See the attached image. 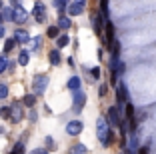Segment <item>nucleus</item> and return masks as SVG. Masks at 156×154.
Returning a JSON list of instances; mask_svg holds the SVG:
<instances>
[{"label": "nucleus", "instance_id": "obj_1", "mask_svg": "<svg viewBox=\"0 0 156 154\" xmlns=\"http://www.w3.org/2000/svg\"><path fill=\"white\" fill-rule=\"evenodd\" d=\"M96 132H98V140L102 146H110L114 142V132L110 130V124L106 118H98L96 122Z\"/></svg>", "mask_w": 156, "mask_h": 154}, {"label": "nucleus", "instance_id": "obj_2", "mask_svg": "<svg viewBox=\"0 0 156 154\" xmlns=\"http://www.w3.org/2000/svg\"><path fill=\"white\" fill-rule=\"evenodd\" d=\"M48 86V76L46 74H36L32 78V88H34V94H42Z\"/></svg>", "mask_w": 156, "mask_h": 154}, {"label": "nucleus", "instance_id": "obj_3", "mask_svg": "<svg viewBox=\"0 0 156 154\" xmlns=\"http://www.w3.org/2000/svg\"><path fill=\"white\" fill-rule=\"evenodd\" d=\"M32 16H34V20H36L38 24L46 22V6L42 4V2H36V6L32 8Z\"/></svg>", "mask_w": 156, "mask_h": 154}, {"label": "nucleus", "instance_id": "obj_4", "mask_svg": "<svg viewBox=\"0 0 156 154\" xmlns=\"http://www.w3.org/2000/svg\"><path fill=\"white\" fill-rule=\"evenodd\" d=\"M28 20V12L22 8V6H18V8H12V22L14 24H24Z\"/></svg>", "mask_w": 156, "mask_h": 154}, {"label": "nucleus", "instance_id": "obj_5", "mask_svg": "<svg viewBox=\"0 0 156 154\" xmlns=\"http://www.w3.org/2000/svg\"><path fill=\"white\" fill-rule=\"evenodd\" d=\"M116 98H118V104L128 102V88H126L124 82H118V84H116Z\"/></svg>", "mask_w": 156, "mask_h": 154}, {"label": "nucleus", "instance_id": "obj_6", "mask_svg": "<svg viewBox=\"0 0 156 154\" xmlns=\"http://www.w3.org/2000/svg\"><path fill=\"white\" fill-rule=\"evenodd\" d=\"M84 102H86V94H84L82 90H76L74 92V106H72V110L74 112H80V110L84 108Z\"/></svg>", "mask_w": 156, "mask_h": 154}, {"label": "nucleus", "instance_id": "obj_7", "mask_svg": "<svg viewBox=\"0 0 156 154\" xmlns=\"http://www.w3.org/2000/svg\"><path fill=\"white\" fill-rule=\"evenodd\" d=\"M24 120V110L20 104H12L10 106V122H20Z\"/></svg>", "mask_w": 156, "mask_h": 154}, {"label": "nucleus", "instance_id": "obj_8", "mask_svg": "<svg viewBox=\"0 0 156 154\" xmlns=\"http://www.w3.org/2000/svg\"><path fill=\"white\" fill-rule=\"evenodd\" d=\"M82 128H84V124L80 122V120H72V122L66 124V132H68L70 136H78L82 132Z\"/></svg>", "mask_w": 156, "mask_h": 154}, {"label": "nucleus", "instance_id": "obj_9", "mask_svg": "<svg viewBox=\"0 0 156 154\" xmlns=\"http://www.w3.org/2000/svg\"><path fill=\"white\" fill-rule=\"evenodd\" d=\"M12 38L16 42H20V44H26V42H30V34H28L26 30H22V28H16L12 34Z\"/></svg>", "mask_w": 156, "mask_h": 154}, {"label": "nucleus", "instance_id": "obj_10", "mask_svg": "<svg viewBox=\"0 0 156 154\" xmlns=\"http://www.w3.org/2000/svg\"><path fill=\"white\" fill-rule=\"evenodd\" d=\"M114 42V24L110 20H106V36H104V44L106 46H112Z\"/></svg>", "mask_w": 156, "mask_h": 154}, {"label": "nucleus", "instance_id": "obj_11", "mask_svg": "<svg viewBox=\"0 0 156 154\" xmlns=\"http://www.w3.org/2000/svg\"><path fill=\"white\" fill-rule=\"evenodd\" d=\"M120 114H118V106H110L108 108V124H118L120 126Z\"/></svg>", "mask_w": 156, "mask_h": 154}, {"label": "nucleus", "instance_id": "obj_12", "mask_svg": "<svg viewBox=\"0 0 156 154\" xmlns=\"http://www.w3.org/2000/svg\"><path fill=\"white\" fill-rule=\"evenodd\" d=\"M106 22H102V16L100 14H94L92 16V28H94V32H96L98 36H102V26H104Z\"/></svg>", "mask_w": 156, "mask_h": 154}, {"label": "nucleus", "instance_id": "obj_13", "mask_svg": "<svg viewBox=\"0 0 156 154\" xmlns=\"http://www.w3.org/2000/svg\"><path fill=\"white\" fill-rule=\"evenodd\" d=\"M84 6L86 4H78V2H72V4L68 6V14L70 16H78V14L84 12Z\"/></svg>", "mask_w": 156, "mask_h": 154}, {"label": "nucleus", "instance_id": "obj_14", "mask_svg": "<svg viewBox=\"0 0 156 154\" xmlns=\"http://www.w3.org/2000/svg\"><path fill=\"white\" fill-rule=\"evenodd\" d=\"M126 116H128V124L130 128H136V118H134V108L130 102H126Z\"/></svg>", "mask_w": 156, "mask_h": 154}, {"label": "nucleus", "instance_id": "obj_15", "mask_svg": "<svg viewBox=\"0 0 156 154\" xmlns=\"http://www.w3.org/2000/svg\"><path fill=\"white\" fill-rule=\"evenodd\" d=\"M48 58H50V64H52V66H58V64L62 62V56H60V52H58V50H50Z\"/></svg>", "mask_w": 156, "mask_h": 154}, {"label": "nucleus", "instance_id": "obj_16", "mask_svg": "<svg viewBox=\"0 0 156 154\" xmlns=\"http://www.w3.org/2000/svg\"><path fill=\"white\" fill-rule=\"evenodd\" d=\"M80 84H82V80L78 76H72L68 80V90H72V92H76V90H80Z\"/></svg>", "mask_w": 156, "mask_h": 154}, {"label": "nucleus", "instance_id": "obj_17", "mask_svg": "<svg viewBox=\"0 0 156 154\" xmlns=\"http://www.w3.org/2000/svg\"><path fill=\"white\" fill-rule=\"evenodd\" d=\"M28 62H30V52H28V50H22L18 54V64L20 66H26Z\"/></svg>", "mask_w": 156, "mask_h": 154}, {"label": "nucleus", "instance_id": "obj_18", "mask_svg": "<svg viewBox=\"0 0 156 154\" xmlns=\"http://www.w3.org/2000/svg\"><path fill=\"white\" fill-rule=\"evenodd\" d=\"M70 26H72L70 18H66V16H60V18H58V28H60V30H68Z\"/></svg>", "mask_w": 156, "mask_h": 154}, {"label": "nucleus", "instance_id": "obj_19", "mask_svg": "<svg viewBox=\"0 0 156 154\" xmlns=\"http://www.w3.org/2000/svg\"><path fill=\"white\" fill-rule=\"evenodd\" d=\"M54 6H56V10L60 12V16L68 10V6H66V0H54Z\"/></svg>", "mask_w": 156, "mask_h": 154}, {"label": "nucleus", "instance_id": "obj_20", "mask_svg": "<svg viewBox=\"0 0 156 154\" xmlns=\"http://www.w3.org/2000/svg\"><path fill=\"white\" fill-rule=\"evenodd\" d=\"M68 42H70V38L66 36V34H60V36L56 38V46H58V48H64V46H68Z\"/></svg>", "mask_w": 156, "mask_h": 154}, {"label": "nucleus", "instance_id": "obj_21", "mask_svg": "<svg viewBox=\"0 0 156 154\" xmlns=\"http://www.w3.org/2000/svg\"><path fill=\"white\" fill-rule=\"evenodd\" d=\"M46 36H48V38H58V36H60V28H58V26H48V30H46Z\"/></svg>", "mask_w": 156, "mask_h": 154}, {"label": "nucleus", "instance_id": "obj_22", "mask_svg": "<svg viewBox=\"0 0 156 154\" xmlns=\"http://www.w3.org/2000/svg\"><path fill=\"white\" fill-rule=\"evenodd\" d=\"M88 150H86V146L84 144H74L72 148H70V154H86Z\"/></svg>", "mask_w": 156, "mask_h": 154}, {"label": "nucleus", "instance_id": "obj_23", "mask_svg": "<svg viewBox=\"0 0 156 154\" xmlns=\"http://www.w3.org/2000/svg\"><path fill=\"white\" fill-rule=\"evenodd\" d=\"M22 102H24L26 106H30V108H32V106L36 104V94H26V96H24V100H22Z\"/></svg>", "mask_w": 156, "mask_h": 154}, {"label": "nucleus", "instance_id": "obj_24", "mask_svg": "<svg viewBox=\"0 0 156 154\" xmlns=\"http://www.w3.org/2000/svg\"><path fill=\"white\" fill-rule=\"evenodd\" d=\"M0 10H2L0 14H2V18H4V20H12V6H10V8H6V6H2Z\"/></svg>", "mask_w": 156, "mask_h": 154}, {"label": "nucleus", "instance_id": "obj_25", "mask_svg": "<svg viewBox=\"0 0 156 154\" xmlns=\"http://www.w3.org/2000/svg\"><path fill=\"white\" fill-rule=\"evenodd\" d=\"M8 154H24V144H22V142H16V144H14V148L10 150Z\"/></svg>", "mask_w": 156, "mask_h": 154}, {"label": "nucleus", "instance_id": "obj_26", "mask_svg": "<svg viewBox=\"0 0 156 154\" xmlns=\"http://www.w3.org/2000/svg\"><path fill=\"white\" fill-rule=\"evenodd\" d=\"M40 44H42V36H34V38H32V46H30V50H32V52H36V50L40 48Z\"/></svg>", "mask_w": 156, "mask_h": 154}, {"label": "nucleus", "instance_id": "obj_27", "mask_svg": "<svg viewBox=\"0 0 156 154\" xmlns=\"http://www.w3.org/2000/svg\"><path fill=\"white\" fill-rule=\"evenodd\" d=\"M100 12H102V16L108 18V0H100Z\"/></svg>", "mask_w": 156, "mask_h": 154}, {"label": "nucleus", "instance_id": "obj_28", "mask_svg": "<svg viewBox=\"0 0 156 154\" xmlns=\"http://www.w3.org/2000/svg\"><path fill=\"white\" fill-rule=\"evenodd\" d=\"M14 44H16V40H14V38H10V40H6V44H4V54H8L10 50L14 48Z\"/></svg>", "mask_w": 156, "mask_h": 154}, {"label": "nucleus", "instance_id": "obj_29", "mask_svg": "<svg viewBox=\"0 0 156 154\" xmlns=\"http://www.w3.org/2000/svg\"><path fill=\"white\" fill-rule=\"evenodd\" d=\"M0 116L10 120V106H2V108H0Z\"/></svg>", "mask_w": 156, "mask_h": 154}, {"label": "nucleus", "instance_id": "obj_30", "mask_svg": "<svg viewBox=\"0 0 156 154\" xmlns=\"http://www.w3.org/2000/svg\"><path fill=\"white\" fill-rule=\"evenodd\" d=\"M6 68H8V60H6V56H0V74L4 72Z\"/></svg>", "mask_w": 156, "mask_h": 154}, {"label": "nucleus", "instance_id": "obj_31", "mask_svg": "<svg viewBox=\"0 0 156 154\" xmlns=\"http://www.w3.org/2000/svg\"><path fill=\"white\" fill-rule=\"evenodd\" d=\"M8 96V86L6 84H0V100H4Z\"/></svg>", "mask_w": 156, "mask_h": 154}, {"label": "nucleus", "instance_id": "obj_32", "mask_svg": "<svg viewBox=\"0 0 156 154\" xmlns=\"http://www.w3.org/2000/svg\"><path fill=\"white\" fill-rule=\"evenodd\" d=\"M90 76H94V78H100V68H92V70H90Z\"/></svg>", "mask_w": 156, "mask_h": 154}, {"label": "nucleus", "instance_id": "obj_33", "mask_svg": "<svg viewBox=\"0 0 156 154\" xmlns=\"http://www.w3.org/2000/svg\"><path fill=\"white\" fill-rule=\"evenodd\" d=\"M10 4H12V8H18V6H22V0H10Z\"/></svg>", "mask_w": 156, "mask_h": 154}, {"label": "nucleus", "instance_id": "obj_34", "mask_svg": "<svg viewBox=\"0 0 156 154\" xmlns=\"http://www.w3.org/2000/svg\"><path fill=\"white\" fill-rule=\"evenodd\" d=\"M30 154H48V150H44V148H36V150H32Z\"/></svg>", "mask_w": 156, "mask_h": 154}, {"label": "nucleus", "instance_id": "obj_35", "mask_svg": "<svg viewBox=\"0 0 156 154\" xmlns=\"http://www.w3.org/2000/svg\"><path fill=\"white\" fill-rule=\"evenodd\" d=\"M106 92H108V86L102 84V86H100V96H106Z\"/></svg>", "mask_w": 156, "mask_h": 154}, {"label": "nucleus", "instance_id": "obj_36", "mask_svg": "<svg viewBox=\"0 0 156 154\" xmlns=\"http://www.w3.org/2000/svg\"><path fill=\"white\" fill-rule=\"evenodd\" d=\"M46 146H48V148H52V146H54V142H52L50 136H46Z\"/></svg>", "mask_w": 156, "mask_h": 154}, {"label": "nucleus", "instance_id": "obj_37", "mask_svg": "<svg viewBox=\"0 0 156 154\" xmlns=\"http://www.w3.org/2000/svg\"><path fill=\"white\" fill-rule=\"evenodd\" d=\"M138 154H148V146H142V148L138 150Z\"/></svg>", "mask_w": 156, "mask_h": 154}, {"label": "nucleus", "instance_id": "obj_38", "mask_svg": "<svg viewBox=\"0 0 156 154\" xmlns=\"http://www.w3.org/2000/svg\"><path fill=\"white\" fill-rule=\"evenodd\" d=\"M4 32H6V30H4V26H2V24H0V38L4 36Z\"/></svg>", "mask_w": 156, "mask_h": 154}, {"label": "nucleus", "instance_id": "obj_39", "mask_svg": "<svg viewBox=\"0 0 156 154\" xmlns=\"http://www.w3.org/2000/svg\"><path fill=\"white\" fill-rule=\"evenodd\" d=\"M74 2H78V4H86V0H74Z\"/></svg>", "mask_w": 156, "mask_h": 154}, {"label": "nucleus", "instance_id": "obj_40", "mask_svg": "<svg viewBox=\"0 0 156 154\" xmlns=\"http://www.w3.org/2000/svg\"><path fill=\"white\" fill-rule=\"evenodd\" d=\"M0 134H4V128H2V126H0Z\"/></svg>", "mask_w": 156, "mask_h": 154}, {"label": "nucleus", "instance_id": "obj_41", "mask_svg": "<svg viewBox=\"0 0 156 154\" xmlns=\"http://www.w3.org/2000/svg\"><path fill=\"white\" fill-rule=\"evenodd\" d=\"M2 20H4V18H2V14H0V24H2Z\"/></svg>", "mask_w": 156, "mask_h": 154}, {"label": "nucleus", "instance_id": "obj_42", "mask_svg": "<svg viewBox=\"0 0 156 154\" xmlns=\"http://www.w3.org/2000/svg\"><path fill=\"white\" fill-rule=\"evenodd\" d=\"M0 8H2V4H0Z\"/></svg>", "mask_w": 156, "mask_h": 154}]
</instances>
